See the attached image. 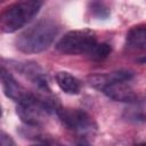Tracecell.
<instances>
[{"label": "cell", "instance_id": "12", "mask_svg": "<svg viewBox=\"0 0 146 146\" xmlns=\"http://www.w3.org/2000/svg\"><path fill=\"white\" fill-rule=\"evenodd\" d=\"M92 11L94 14L97 16V17H100V18H106L110 14L108 9L100 2H94L92 5Z\"/></svg>", "mask_w": 146, "mask_h": 146}, {"label": "cell", "instance_id": "13", "mask_svg": "<svg viewBox=\"0 0 146 146\" xmlns=\"http://www.w3.org/2000/svg\"><path fill=\"white\" fill-rule=\"evenodd\" d=\"M0 146H16V143L14 139L7 135L5 131H1L0 133Z\"/></svg>", "mask_w": 146, "mask_h": 146}, {"label": "cell", "instance_id": "10", "mask_svg": "<svg viewBox=\"0 0 146 146\" xmlns=\"http://www.w3.org/2000/svg\"><path fill=\"white\" fill-rule=\"evenodd\" d=\"M127 44L135 50L146 49V25L132 27L127 34Z\"/></svg>", "mask_w": 146, "mask_h": 146}, {"label": "cell", "instance_id": "11", "mask_svg": "<svg viewBox=\"0 0 146 146\" xmlns=\"http://www.w3.org/2000/svg\"><path fill=\"white\" fill-rule=\"evenodd\" d=\"M111 52V46L108 43H97L94 49L90 51V54L88 55L91 59H95V60H102L104 58H106Z\"/></svg>", "mask_w": 146, "mask_h": 146}, {"label": "cell", "instance_id": "5", "mask_svg": "<svg viewBox=\"0 0 146 146\" xmlns=\"http://www.w3.org/2000/svg\"><path fill=\"white\" fill-rule=\"evenodd\" d=\"M56 113L67 129L79 135V140H88L87 133L95 128L88 113L79 108H58Z\"/></svg>", "mask_w": 146, "mask_h": 146}, {"label": "cell", "instance_id": "3", "mask_svg": "<svg viewBox=\"0 0 146 146\" xmlns=\"http://www.w3.org/2000/svg\"><path fill=\"white\" fill-rule=\"evenodd\" d=\"M57 107L54 103L47 98H39L34 95H30L24 102L19 103L16 110L19 119L32 127H40L44 123L48 114L52 111L57 112Z\"/></svg>", "mask_w": 146, "mask_h": 146}, {"label": "cell", "instance_id": "9", "mask_svg": "<svg viewBox=\"0 0 146 146\" xmlns=\"http://www.w3.org/2000/svg\"><path fill=\"white\" fill-rule=\"evenodd\" d=\"M56 82L65 94L78 95L80 92L81 86L79 80L68 72H58L56 74Z\"/></svg>", "mask_w": 146, "mask_h": 146}, {"label": "cell", "instance_id": "14", "mask_svg": "<svg viewBox=\"0 0 146 146\" xmlns=\"http://www.w3.org/2000/svg\"><path fill=\"white\" fill-rule=\"evenodd\" d=\"M138 146H146V144H141V145H138Z\"/></svg>", "mask_w": 146, "mask_h": 146}, {"label": "cell", "instance_id": "8", "mask_svg": "<svg viewBox=\"0 0 146 146\" xmlns=\"http://www.w3.org/2000/svg\"><path fill=\"white\" fill-rule=\"evenodd\" d=\"M132 76L133 74L129 71H116V72H112L107 74H97V75L89 76V83L91 87L100 91L108 83L116 82V81L128 82L129 80L132 79Z\"/></svg>", "mask_w": 146, "mask_h": 146}, {"label": "cell", "instance_id": "7", "mask_svg": "<svg viewBox=\"0 0 146 146\" xmlns=\"http://www.w3.org/2000/svg\"><path fill=\"white\" fill-rule=\"evenodd\" d=\"M100 91L104 92L108 98L116 102L133 103L137 100V95L125 81H116L108 83Z\"/></svg>", "mask_w": 146, "mask_h": 146}, {"label": "cell", "instance_id": "6", "mask_svg": "<svg viewBox=\"0 0 146 146\" xmlns=\"http://www.w3.org/2000/svg\"><path fill=\"white\" fill-rule=\"evenodd\" d=\"M1 84L5 95L18 104L24 102L31 95L23 86H21L15 80V78L3 66L1 67Z\"/></svg>", "mask_w": 146, "mask_h": 146}, {"label": "cell", "instance_id": "4", "mask_svg": "<svg viewBox=\"0 0 146 146\" xmlns=\"http://www.w3.org/2000/svg\"><path fill=\"white\" fill-rule=\"evenodd\" d=\"M97 43V36L94 31L73 30L56 43V49L66 55H89Z\"/></svg>", "mask_w": 146, "mask_h": 146}, {"label": "cell", "instance_id": "1", "mask_svg": "<svg viewBox=\"0 0 146 146\" xmlns=\"http://www.w3.org/2000/svg\"><path fill=\"white\" fill-rule=\"evenodd\" d=\"M59 32V25L49 18H43L24 30L15 40L17 49L24 54L41 52L54 42Z\"/></svg>", "mask_w": 146, "mask_h": 146}, {"label": "cell", "instance_id": "15", "mask_svg": "<svg viewBox=\"0 0 146 146\" xmlns=\"http://www.w3.org/2000/svg\"><path fill=\"white\" fill-rule=\"evenodd\" d=\"M36 146H48V145H36Z\"/></svg>", "mask_w": 146, "mask_h": 146}, {"label": "cell", "instance_id": "2", "mask_svg": "<svg viewBox=\"0 0 146 146\" xmlns=\"http://www.w3.org/2000/svg\"><path fill=\"white\" fill-rule=\"evenodd\" d=\"M41 1L23 0L9 5L0 17V29L3 33H14L26 25L39 13Z\"/></svg>", "mask_w": 146, "mask_h": 146}]
</instances>
